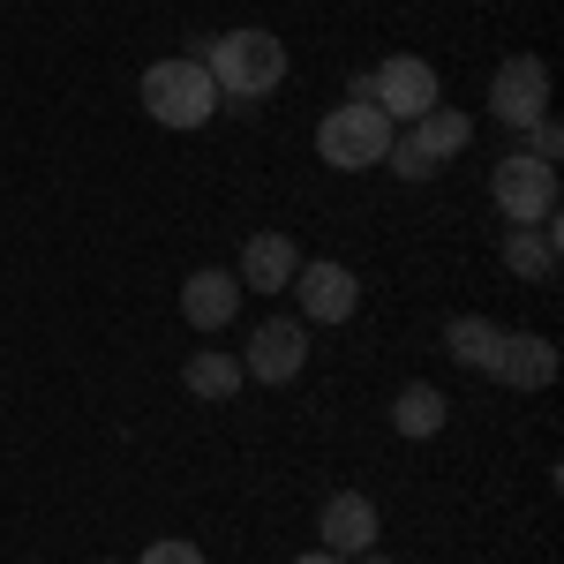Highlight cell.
Segmentation results:
<instances>
[{
	"mask_svg": "<svg viewBox=\"0 0 564 564\" xmlns=\"http://www.w3.org/2000/svg\"><path fill=\"white\" fill-rule=\"evenodd\" d=\"M204 76H212L226 98H263V90L286 84V45H279V31H257V23L218 31V39L204 45Z\"/></svg>",
	"mask_w": 564,
	"mask_h": 564,
	"instance_id": "6da1fadb",
	"label": "cell"
},
{
	"mask_svg": "<svg viewBox=\"0 0 564 564\" xmlns=\"http://www.w3.org/2000/svg\"><path fill=\"white\" fill-rule=\"evenodd\" d=\"M143 113L159 129H204L218 113V84L204 76V61H151L143 68Z\"/></svg>",
	"mask_w": 564,
	"mask_h": 564,
	"instance_id": "7a4b0ae2",
	"label": "cell"
},
{
	"mask_svg": "<svg viewBox=\"0 0 564 564\" xmlns=\"http://www.w3.org/2000/svg\"><path fill=\"white\" fill-rule=\"evenodd\" d=\"M391 135L399 129H391L377 106H332V113L316 121V159L339 166V174H361V166H384Z\"/></svg>",
	"mask_w": 564,
	"mask_h": 564,
	"instance_id": "3957f363",
	"label": "cell"
},
{
	"mask_svg": "<svg viewBox=\"0 0 564 564\" xmlns=\"http://www.w3.org/2000/svg\"><path fill=\"white\" fill-rule=\"evenodd\" d=\"M489 204L505 212V226H542L557 218V166L527 159V151H505L489 166Z\"/></svg>",
	"mask_w": 564,
	"mask_h": 564,
	"instance_id": "277c9868",
	"label": "cell"
},
{
	"mask_svg": "<svg viewBox=\"0 0 564 564\" xmlns=\"http://www.w3.org/2000/svg\"><path fill=\"white\" fill-rule=\"evenodd\" d=\"M369 106L384 113L391 129H406V121H422L436 106V68L430 61H414V53H391L369 68Z\"/></svg>",
	"mask_w": 564,
	"mask_h": 564,
	"instance_id": "5b68a950",
	"label": "cell"
},
{
	"mask_svg": "<svg viewBox=\"0 0 564 564\" xmlns=\"http://www.w3.org/2000/svg\"><path fill=\"white\" fill-rule=\"evenodd\" d=\"M489 113H497L505 129L542 121V113H550V61H534V53L497 61V76H489Z\"/></svg>",
	"mask_w": 564,
	"mask_h": 564,
	"instance_id": "8992f818",
	"label": "cell"
},
{
	"mask_svg": "<svg viewBox=\"0 0 564 564\" xmlns=\"http://www.w3.org/2000/svg\"><path fill=\"white\" fill-rule=\"evenodd\" d=\"M308 361V324L302 316H271L249 332V354H241V377H257V384H294Z\"/></svg>",
	"mask_w": 564,
	"mask_h": 564,
	"instance_id": "52a82bcc",
	"label": "cell"
},
{
	"mask_svg": "<svg viewBox=\"0 0 564 564\" xmlns=\"http://www.w3.org/2000/svg\"><path fill=\"white\" fill-rule=\"evenodd\" d=\"M294 302H302L308 324H347L354 308H361V279H354L347 263H302L294 271Z\"/></svg>",
	"mask_w": 564,
	"mask_h": 564,
	"instance_id": "ba28073f",
	"label": "cell"
},
{
	"mask_svg": "<svg viewBox=\"0 0 564 564\" xmlns=\"http://www.w3.org/2000/svg\"><path fill=\"white\" fill-rule=\"evenodd\" d=\"M316 550H332V557H361V550H377V505H369L361 489H339V497L316 512Z\"/></svg>",
	"mask_w": 564,
	"mask_h": 564,
	"instance_id": "9c48e42d",
	"label": "cell"
},
{
	"mask_svg": "<svg viewBox=\"0 0 564 564\" xmlns=\"http://www.w3.org/2000/svg\"><path fill=\"white\" fill-rule=\"evenodd\" d=\"M234 308H241V279H234V271L204 263V271H188V279H181V316H188L196 332H226V324H234Z\"/></svg>",
	"mask_w": 564,
	"mask_h": 564,
	"instance_id": "30bf717a",
	"label": "cell"
},
{
	"mask_svg": "<svg viewBox=\"0 0 564 564\" xmlns=\"http://www.w3.org/2000/svg\"><path fill=\"white\" fill-rule=\"evenodd\" d=\"M294 271H302V249L286 241V234H249V249H241V294H286L294 286Z\"/></svg>",
	"mask_w": 564,
	"mask_h": 564,
	"instance_id": "8fae6325",
	"label": "cell"
},
{
	"mask_svg": "<svg viewBox=\"0 0 564 564\" xmlns=\"http://www.w3.org/2000/svg\"><path fill=\"white\" fill-rule=\"evenodd\" d=\"M489 377L512 384V391L557 384V347H550L542 332H505V347H497V369H489Z\"/></svg>",
	"mask_w": 564,
	"mask_h": 564,
	"instance_id": "7c38bea8",
	"label": "cell"
},
{
	"mask_svg": "<svg viewBox=\"0 0 564 564\" xmlns=\"http://www.w3.org/2000/svg\"><path fill=\"white\" fill-rule=\"evenodd\" d=\"M557 257H564L557 218H542V226H505V263L520 271L527 286H550V279H557Z\"/></svg>",
	"mask_w": 564,
	"mask_h": 564,
	"instance_id": "4fadbf2b",
	"label": "cell"
},
{
	"mask_svg": "<svg viewBox=\"0 0 564 564\" xmlns=\"http://www.w3.org/2000/svg\"><path fill=\"white\" fill-rule=\"evenodd\" d=\"M406 135L422 143L430 166H444V159H459V151L475 143V113H459V106H430L422 121H406Z\"/></svg>",
	"mask_w": 564,
	"mask_h": 564,
	"instance_id": "5bb4252c",
	"label": "cell"
},
{
	"mask_svg": "<svg viewBox=\"0 0 564 564\" xmlns=\"http://www.w3.org/2000/svg\"><path fill=\"white\" fill-rule=\"evenodd\" d=\"M497 347H505V324H489V316H452L444 324V354L459 361V369H497Z\"/></svg>",
	"mask_w": 564,
	"mask_h": 564,
	"instance_id": "9a60e30c",
	"label": "cell"
},
{
	"mask_svg": "<svg viewBox=\"0 0 564 564\" xmlns=\"http://www.w3.org/2000/svg\"><path fill=\"white\" fill-rule=\"evenodd\" d=\"M181 384L196 391V399H212V406H226V399L241 391V361L218 354V347H196V354H188V369H181Z\"/></svg>",
	"mask_w": 564,
	"mask_h": 564,
	"instance_id": "2e32d148",
	"label": "cell"
},
{
	"mask_svg": "<svg viewBox=\"0 0 564 564\" xmlns=\"http://www.w3.org/2000/svg\"><path fill=\"white\" fill-rule=\"evenodd\" d=\"M444 414H452V406H444L436 384H399V399H391V430L399 436H436Z\"/></svg>",
	"mask_w": 564,
	"mask_h": 564,
	"instance_id": "e0dca14e",
	"label": "cell"
},
{
	"mask_svg": "<svg viewBox=\"0 0 564 564\" xmlns=\"http://www.w3.org/2000/svg\"><path fill=\"white\" fill-rule=\"evenodd\" d=\"M384 166H391V174H399V181H430V174H436L430 159H422V143H414V135H406V129L391 135V151H384Z\"/></svg>",
	"mask_w": 564,
	"mask_h": 564,
	"instance_id": "ac0fdd59",
	"label": "cell"
},
{
	"mask_svg": "<svg viewBox=\"0 0 564 564\" xmlns=\"http://www.w3.org/2000/svg\"><path fill=\"white\" fill-rule=\"evenodd\" d=\"M557 151H564V129L542 113V121H527V159H542V166H557Z\"/></svg>",
	"mask_w": 564,
	"mask_h": 564,
	"instance_id": "d6986e66",
	"label": "cell"
},
{
	"mask_svg": "<svg viewBox=\"0 0 564 564\" xmlns=\"http://www.w3.org/2000/svg\"><path fill=\"white\" fill-rule=\"evenodd\" d=\"M135 564H204V550H196V542H151Z\"/></svg>",
	"mask_w": 564,
	"mask_h": 564,
	"instance_id": "ffe728a7",
	"label": "cell"
},
{
	"mask_svg": "<svg viewBox=\"0 0 564 564\" xmlns=\"http://www.w3.org/2000/svg\"><path fill=\"white\" fill-rule=\"evenodd\" d=\"M294 564H347V557H332V550H308V557H294Z\"/></svg>",
	"mask_w": 564,
	"mask_h": 564,
	"instance_id": "44dd1931",
	"label": "cell"
},
{
	"mask_svg": "<svg viewBox=\"0 0 564 564\" xmlns=\"http://www.w3.org/2000/svg\"><path fill=\"white\" fill-rule=\"evenodd\" d=\"M347 564H391V557H384V550H361V557H347Z\"/></svg>",
	"mask_w": 564,
	"mask_h": 564,
	"instance_id": "7402d4cb",
	"label": "cell"
},
{
	"mask_svg": "<svg viewBox=\"0 0 564 564\" xmlns=\"http://www.w3.org/2000/svg\"><path fill=\"white\" fill-rule=\"evenodd\" d=\"M98 564H113V557H98Z\"/></svg>",
	"mask_w": 564,
	"mask_h": 564,
	"instance_id": "603a6c76",
	"label": "cell"
}]
</instances>
